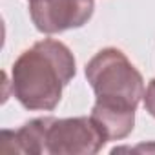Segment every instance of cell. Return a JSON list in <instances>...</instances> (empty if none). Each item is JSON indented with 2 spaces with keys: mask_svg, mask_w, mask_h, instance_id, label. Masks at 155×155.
<instances>
[{
  "mask_svg": "<svg viewBox=\"0 0 155 155\" xmlns=\"http://www.w3.org/2000/svg\"><path fill=\"white\" fill-rule=\"evenodd\" d=\"M142 101H144V110L155 119V79H151V81L148 82V88H146V91H144Z\"/></svg>",
  "mask_w": 155,
  "mask_h": 155,
  "instance_id": "6",
  "label": "cell"
},
{
  "mask_svg": "<svg viewBox=\"0 0 155 155\" xmlns=\"http://www.w3.org/2000/svg\"><path fill=\"white\" fill-rule=\"evenodd\" d=\"M77 64L71 49L55 38L35 42L11 68L13 97L29 111H53L64 88L73 81Z\"/></svg>",
  "mask_w": 155,
  "mask_h": 155,
  "instance_id": "1",
  "label": "cell"
},
{
  "mask_svg": "<svg viewBox=\"0 0 155 155\" xmlns=\"http://www.w3.org/2000/svg\"><path fill=\"white\" fill-rule=\"evenodd\" d=\"M84 73L99 102L137 110L144 97L142 75L117 48L101 49L86 64Z\"/></svg>",
  "mask_w": 155,
  "mask_h": 155,
  "instance_id": "3",
  "label": "cell"
},
{
  "mask_svg": "<svg viewBox=\"0 0 155 155\" xmlns=\"http://www.w3.org/2000/svg\"><path fill=\"white\" fill-rule=\"evenodd\" d=\"M108 142L90 117H38L18 130L2 131V151L35 155H93Z\"/></svg>",
  "mask_w": 155,
  "mask_h": 155,
  "instance_id": "2",
  "label": "cell"
},
{
  "mask_svg": "<svg viewBox=\"0 0 155 155\" xmlns=\"http://www.w3.org/2000/svg\"><path fill=\"white\" fill-rule=\"evenodd\" d=\"M29 17L44 35L82 28L93 17V0H29Z\"/></svg>",
  "mask_w": 155,
  "mask_h": 155,
  "instance_id": "4",
  "label": "cell"
},
{
  "mask_svg": "<svg viewBox=\"0 0 155 155\" xmlns=\"http://www.w3.org/2000/svg\"><path fill=\"white\" fill-rule=\"evenodd\" d=\"M135 111L137 110L128 106H117L95 101L91 110V119L99 124L108 140H120L133 131Z\"/></svg>",
  "mask_w": 155,
  "mask_h": 155,
  "instance_id": "5",
  "label": "cell"
}]
</instances>
